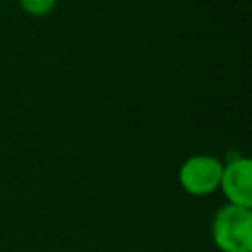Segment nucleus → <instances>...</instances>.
Instances as JSON below:
<instances>
[{
    "instance_id": "obj_1",
    "label": "nucleus",
    "mask_w": 252,
    "mask_h": 252,
    "mask_svg": "<svg viewBox=\"0 0 252 252\" xmlns=\"http://www.w3.org/2000/svg\"><path fill=\"white\" fill-rule=\"evenodd\" d=\"M213 242L220 252H252V209L220 207L211 224Z\"/></svg>"
},
{
    "instance_id": "obj_2",
    "label": "nucleus",
    "mask_w": 252,
    "mask_h": 252,
    "mask_svg": "<svg viewBox=\"0 0 252 252\" xmlns=\"http://www.w3.org/2000/svg\"><path fill=\"white\" fill-rule=\"evenodd\" d=\"M224 163L207 154L187 158L179 167V183L193 197H207L220 189Z\"/></svg>"
},
{
    "instance_id": "obj_3",
    "label": "nucleus",
    "mask_w": 252,
    "mask_h": 252,
    "mask_svg": "<svg viewBox=\"0 0 252 252\" xmlns=\"http://www.w3.org/2000/svg\"><path fill=\"white\" fill-rule=\"evenodd\" d=\"M220 189L230 205L252 209V158H234L224 163Z\"/></svg>"
},
{
    "instance_id": "obj_4",
    "label": "nucleus",
    "mask_w": 252,
    "mask_h": 252,
    "mask_svg": "<svg viewBox=\"0 0 252 252\" xmlns=\"http://www.w3.org/2000/svg\"><path fill=\"white\" fill-rule=\"evenodd\" d=\"M18 4L26 14L41 18L53 12V8L57 6V0H18Z\"/></svg>"
}]
</instances>
